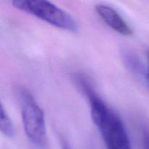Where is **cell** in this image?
<instances>
[{
	"mask_svg": "<svg viewBox=\"0 0 149 149\" xmlns=\"http://www.w3.org/2000/svg\"><path fill=\"white\" fill-rule=\"evenodd\" d=\"M76 81L88 97L93 122L100 132L107 149H132L129 135L120 116L94 91L87 78L81 75Z\"/></svg>",
	"mask_w": 149,
	"mask_h": 149,
	"instance_id": "6da1fadb",
	"label": "cell"
},
{
	"mask_svg": "<svg viewBox=\"0 0 149 149\" xmlns=\"http://www.w3.org/2000/svg\"><path fill=\"white\" fill-rule=\"evenodd\" d=\"M23 129L33 145L39 148L46 146V123L45 113L29 90L20 87L18 91Z\"/></svg>",
	"mask_w": 149,
	"mask_h": 149,
	"instance_id": "7a4b0ae2",
	"label": "cell"
},
{
	"mask_svg": "<svg viewBox=\"0 0 149 149\" xmlns=\"http://www.w3.org/2000/svg\"><path fill=\"white\" fill-rule=\"evenodd\" d=\"M13 7L35 16L49 24L70 32L79 31L78 23L74 17L63 9L44 0H16Z\"/></svg>",
	"mask_w": 149,
	"mask_h": 149,
	"instance_id": "3957f363",
	"label": "cell"
},
{
	"mask_svg": "<svg viewBox=\"0 0 149 149\" xmlns=\"http://www.w3.org/2000/svg\"><path fill=\"white\" fill-rule=\"evenodd\" d=\"M95 11L104 23L113 31L125 36H131L133 31L122 16L111 6L98 4L95 6Z\"/></svg>",
	"mask_w": 149,
	"mask_h": 149,
	"instance_id": "277c9868",
	"label": "cell"
},
{
	"mask_svg": "<svg viewBox=\"0 0 149 149\" xmlns=\"http://www.w3.org/2000/svg\"><path fill=\"white\" fill-rule=\"evenodd\" d=\"M0 132L7 138L15 135V129L12 120L7 114L2 103L0 100Z\"/></svg>",
	"mask_w": 149,
	"mask_h": 149,
	"instance_id": "5b68a950",
	"label": "cell"
},
{
	"mask_svg": "<svg viewBox=\"0 0 149 149\" xmlns=\"http://www.w3.org/2000/svg\"><path fill=\"white\" fill-rule=\"evenodd\" d=\"M142 141L143 149H149V129L146 127L143 129Z\"/></svg>",
	"mask_w": 149,
	"mask_h": 149,
	"instance_id": "8992f818",
	"label": "cell"
},
{
	"mask_svg": "<svg viewBox=\"0 0 149 149\" xmlns=\"http://www.w3.org/2000/svg\"><path fill=\"white\" fill-rule=\"evenodd\" d=\"M147 58H148V70H147V73H146V78L147 80H148V82L149 84V52H148L147 53Z\"/></svg>",
	"mask_w": 149,
	"mask_h": 149,
	"instance_id": "52a82bcc",
	"label": "cell"
},
{
	"mask_svg": "<svg viewBox=\"0 0 149 149\" xmlns=\"http://www.w3.org/2000/svg\"><path fill=\"white\" fill-rule=\"evenodd\" d=\"M65 149H69V148H65Z\"/></svg>",
	"mask_w": 149,
	"mask_h": 149,
	"instance_id": "ba28073f",
	"label": "cell"
}]
</instances>
